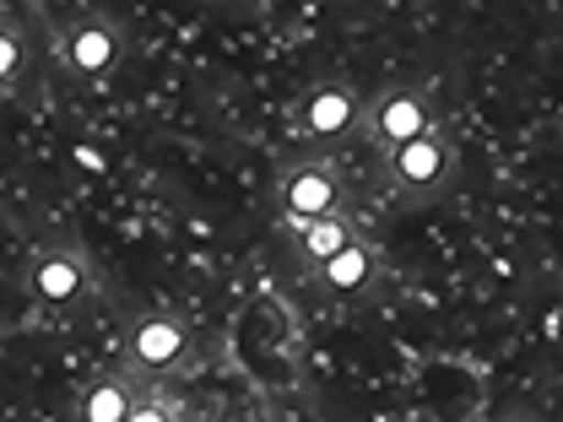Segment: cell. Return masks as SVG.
Listing matches in <instances>:
<instances>
[{
    "label": "cell",
    "mask_w": 563,
    "mask_h": 422,
    "mask_svg": "<svg viewBox=\"0 0 563 422\" xmlns=\"http://www.w3.org/2000/svg\"><path fill=\"white\" fill-rule=\"evenodd\" d=\"M277 201L292 222H314V216H342L347 211V179L331 157H298L287 163L277 179Z\"/></svg>",
    "instance_id": "cell-3"
},
{
    "label": "cell",
    "mask_w": 563,
    "mask_h": 422,
    "mask_svg": "<svg viewBox=\"0 0 563 422\" xmlns=\"http://www.w3.org/2000/svg\"><path fill=\"white\" fill-rule=\"evenodd\" d=\"M428 131H433V92L422 81H401V87L379 92L374 109H368V136H374L379 152L407 146V141L428 136Z\"/></svg>",
    "instance_id": "cell-5"
},
{
    "label": "cell",
    "mask_w": 563,
    "mask_h": 422,
    "mask_svg": "<svg viewBox=\"0 0 563 422\" xmlns=\"http://www.w3.org/2000/svg\"><path fill=\"white\" fill-rule=\"evenodd\" d=\"M22 76H27V44H22L16 22L5 16V38H0V81L16 92V87H22Z\"/></svg>",
    "instance_id": "cell-11"
},
{
    "label": "cell",
    "mask_w": 563,
    "mask_h": 422,
    "mask_svg": "<svg viewBox=\"0 0 563 422\" xmlns=\"http://www.w3.org/2000/svg\"><path fill=\"white\" fill-rule=\"evenodd\" d=\"M27 281H33V298L38 303H55V309H70V303H81L87 298V255L76 249V244H44L38 255H33V266H27Z\"/></svg>",
    "instance_id": "cell-7"
},
{
    "label": "cell",
    "mask_w": 563,
    "mask_h": 422,
    "mask_svg": "<svg viewBox=\"0 0 563 422\" xmlns=\"http://www.w3.org/2000/svg\"><path fill=\"white\" fill-rule=\"evenodd\" d=\"M81 422H131L141 418V374L136 368H98L81 396H76Z\"/></svg>",
    "instance_id": "cell-8"
},
{
    "label": "cell",
    "mask_w": 563,
    "mask_h": 422,
    "mask_svg": "<svg viewBox=\"0 0 563 422\" xmlns=\"http://www.w3.org/2000/svg\"><path fill=\"white\" fill-rule=\"evenodd\" d=\"M314 271H320V281H325L331 292L352 298V292H368V287H374V255H368V244H357V238H352L347 249H336V255H331V260H320Z\"/></svg>",
    "instance_id": "cell-9"
},
{
    "label": "cell",
    "mask_w": 563,
    "mask_h": 422,
    "mask_svg": "<svg viewBox=\"0 0 563 422\" xmlns=\"http://www.w3.org/2000/svg\"><path fill=\"white\" fill-rule=\"evenodd\" d=\"M352 238H357V233H352L347 216H314V222H298V249H303L309 266L331 260L336 249H347Z\"/></svg>",
    "instance_id": "cell-10"
},
{
    "label": "cell",
    "mask_w": 563,
    "mask_h": 422,
    "mask_svg": "<svg viewBox=\"0 0 563 422\" xmlns=\"http://www.w3.org/2000/svg\"><path fill=\"white\" fill-rule=\"evenodd\" d=\"M292 131L309 146V157H336V152H347L352 141L368 136V103H363V92L352 81H320L298 103Z\"/></svg>",
    "instance_id": "cell-1"
},
{
    "label": "cell",
    "mask_w": 563,
    "mask_h": 422,
    "mask_svg": "<svg viewBox=\"0 0 563 422\" xmlns=\"http://www.w3.org/2000/svg\"><path fill=\"white\" fill-rule=\"evenodd\" d=\"M385 174L412 207H428V201H439L455 185V146L439 131H428V136L407 141V146H390L385 152Z\"/></svg>",
    "instance_id": "cell-2"
},
{
    "label": "cell",
    "mask_w": 563,
    "mask_h": 422,
    "mask_svg": "<svg viewBox=\"0 0 563 422\" xmlns=\"http://www.w3.org/2000/svg\"><path fill=\"white\" fill-rule=\"evenodd\" d=\"M185 357H190V325H185L179 314L146 309V314L131 320V331H125V363L136 368L141 379H163V374H174Z\"/></svg>",
    "instance_id": "cell-4"
},
{
    "label": "cell",
    "mask_w": 563,
    "mask_h": 422,
    "mask_svg": "<svg viewBox=\"0 0 563 422\" xmlns=\"http://www.w3.org/2000/svg\"><path fill=\"white\" fill-rule=\"evenodd\" d=\"M60 49H66V66L76 76H114L125 60V27L109 16H76Z\"/></svg>",
    "instance_id": "cell-6"
}]
</instances>
